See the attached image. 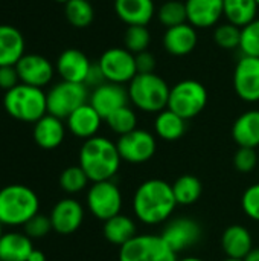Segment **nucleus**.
I'll use <instances>...</instances> for the list:
<instances>
[{"label":"nucleus","mask_w":259,"mask_h":261,"mask_svg":"<svg viewBox=\"0 0 259 261\" xmlns=\"http://www.w3.org/2000/svg\"><path fill=\"white\" fill-rule=\"evenodd\" d=\"M177 261H205V260L197 258V257H185V258H180V260H177Z\"/></svg>","instance_id":"obj_46"},{"label":"nucleus","mask_w":259,"mask_h":261,"mask_svg":"<svg viewBox=\"0 0 259 261\" xmlns=\"http://www.w3.org/2000/svg\"><path fill=\"white\" fill-rule=\"evenodd\" d=\"M47 113L60 119H67L78 107L84 106L89 99L87 86L81 83L60 81L47 93Z\"/></svg>","instance_id":"obj_7"},{"label":"nucleus","mask_w":259,"mask_h":261,"mask_svg":"<svg viewBox=\"0 0 259 261\" xmlns=\"http://www.w3.org/2000/svg\"><path fill=\"white\" fill-rule=\"evenodd\" d=\"M232 136L240 147L256 148L259 145V110L244 112L232 127Z\"/></svg>","instance_id":"obj_25"},{"label":"nucleus","mask_w":259,"mask_h":261,"mask_svg":"<svg viewBox=\"0 0 259 261\" xmlns=\"http://www.w3.org/2000/svg\"><path fill=\"white\" fill-rule=\"evenodd\" d=\"M87 182H89V177L79 165L66 168L60 176V185L69 194H76L82 191L87 187Z\"/></svg>","instance_id":"obj_35"},{"label":"nucleus","mask_w":259,"mask_h":261,"mask_svg":"<svg viewBox=\"0 0 259 261\" xmlns=\"http://www.w3.org/2000/svg\"><path fill=\"white\" fill-rule=\"evenodd\" d=\"M156 135L163 141H177L186 132V119L179 116L169 109H165L157 113L154 121Z\"/></svg>","instance_id":"obj_28"},{"label":"nucleus","mask_w":259,"mask_h":261,"mask_svg":"<svg viewBox=\"0 0 259 261\" xmlns=\"http://www.w3.org/2000/svg\"><path fill=\"white\" fill-rule=\"evenodd\" d=\"M244 261H259V248H252V251L246 255Z\"/></svg>","instance_id":"obj_45"},{"label":"nucleus","mask_w":259,"mask_h":261,"mask_svg":"<svg viewBox=\"0 0 259 261\" xmlns=\"http://www.w3.org/2000/svg\"><path fill=\"white\" fill-rule=\"evenodd\" d=\"M92 66L93 64L84 52L78 49H66L58 57L55 69L63 81L85 84Z\"/></svg>","instance_id":"obj_16"},{"label":"nucleus","mask_w":259,"mask_h":261,"mask_svg":"<svg viewBox=\"0 0 259 261\" xmlns=\"http://www.w3.org/2000/svg\"><path fill=\"white\" fill-rule=\"evenodd\" d=\"M136 67L137 73H153L156 69V58L151 52L145 50L136 55Z\"/></svg>","instance_id":"obj_42"},{"label":"nucleus","mask_w":259,"mask_h":261,"mask_svg":"<svg viewBox=\"0 0 259 261\" xmlns=\"http://www.w3.org/2000/svg\"><path fill=\"white\" fill-rule=\"evenodd\" d=\"M118 145L104 136L85 139L79 150V167L92 182L111 180L121 165Z\"/></svg>","instance_id":"obj_2"},{"label":"nucleus","mask_w":259,"mask_h":261,"mask_svg":"<svg viewBox=\"0 0 259 261\" xmlns=\"http://www.w3.org/2000/svg\"><path fill=\"white\" fill-rule=\"evenodd\" d=\"M234 87L246 102L259 101V58L243 55L234 70Z\"/></svg>","instance_id":"obj_12"},{"label":"nucleus","mask_w":259,"mask_h":261,"mask_svg":"<svg viewBox=\"0 0 259 261\" xmlns=\"http://www.w3.org/2000/svg\"><path fill=\"white\" fill-rule=\"evenodd\" d=\"M128 90L124 89L122 84L114 83H104L95 87L89 96V104L101 115L104 121L116 110L128 106Z\"/></svg>","instance_id":"obj_15"},{"label":"nucleus","mask_w":259,"mask_h":261,"mask_svg":"<svg viewBox=\"0 0 259 261\" xmlns=\"http://www.w3.org/2000/svg\"><path fill=\"white\" fill-rule=\"evenodd\" d=\"M188 23L197 29H206L220 21L224 15L223 0H186Z\"/></svg>","instance_id":"obj_18"},{"label":"nucleus","mask_w":259,"mask_h":261,"mask_svg":"<svg viewBox=\"0 0 259 261\" xmlns=\"http://www.w3.org/2000/svg\"><path fill=\"white\" fill-rule=\"evenodd\" d=\"M27 261H46V255H44L41 251H38V249H34V251L31 252V255H29Z\"/></svg>","instance_id":"obj_44"},{"label":"nucleus","mask_w":259,"mask_h":261,"mask_svg":"<svg viewBox=\"0 0 259 261\" xmlns=\"http://www.w3.org/2000/svg\"><path fill=\"white\" fill-rule=\"evenodd\" d=\"M49 217L53 231L58 234H72L81 226L84 220V210L79 202L73 199H63L52 208Z\"/></svg>","instance_id":"obj_17"},{"label":"nucleus","mask_w":259,"mask_h":261,"mask_svg":"<svg viewBox=\"0 0 259 261\" xmlns=\"http://www.w3.org/2000/svg\"><path fill=\"white\" fill-rule=\"evenodd\" d=\"M241 205L247 217H250L255 222H259V184L249 187L244 191Z\"/></svg>","instance_id":"obj_39"},{"label":"nucleus","mask_w":259,"mask_h":261,"mask_svg":"<svg viewBox=\"0 0 259 261\" xmlns=\"http://www.w3.org/2000/svg\"><path fill=\"white\" fill-rule=\"evenodd\" d=\"M40 200L26 185H8L0 190V222L3 226H20L38 214Z\"/></svg>","instance_id":"obj_3"},{"label":"nucleus","mask_w":259,"mask_h":261,"mask_svg":"<svg viewBox=\"0 0 259 261\" xmlns=\"http://www.w3.org/2000/svg\"><path fill=\"white\" fill-rule=\"evenodd\" d=\"M151 43V34L147 26H128L124 35V44L125 49H128L131 54L137 55L140 52L148 50V46Z\"/></svg>","instance_id":"obj_34"},{"label":"nucleus","mask_w":259,"mask_h":261,"mask_svg":"<svg viewBox=\"0 0 259 261\" xmlns=\"http://www.w3.org/2000/svg\"><path fill=\"white\" fill-rule=\"evenodd\" d=\"M32 251V239L26 234L5 232L0 240V261H27Z\"/></svg>","instance_id":"obj_26"},{"label":"nucleus","mask_w":259,"mask_h":261,"mask_svg":"<svg viewBox=\"0 0 259 261\" xmlns=\"http://www.w3.org/2000/svg\"><path fill=\"white\" fill-rule=\"evenodd\" d=\"M223 5L224 17L238 28H244L256 18L259 8L256 0H223Z\"/></svg>","instance_id":"obj_29"},{"label":"nucleus","mask_w":259,"mask_h":261,"mask_svg":"<svg viewBox=\"0 0 259 261\" xmlns=\"http://www.w3.org/2000/svg\"><path fill=\"white\" fill-rule=\"evenodd\" d=\"M15 69L18 72L20 83L40 89L47 86L55 73L53 64L46 57L38 54H24L15 64Z\"/></svg>","instance_id":"obj_14"},{"label":"nucleus","mask_w":259,"mask_h":261,"mask_svg":"<svg viewBox=\"0 0 259 261\" xmlns=\"http://www.w3.org/2000/svg\"><path fill=\"white\" fill-rule=\"evenodd\" d=\"M114 12L127 26H147L156 6L153 0H114Z\"/></svg>","instance_id":"obj_19"},{"label":"nucleus","mask_w":259,"mask_h":261,"mask_svg":"<svg viewBox=\"0 0 259 261\" xmlns=\"http://www.w3.org/2000/svg\"><path fill=\"white\" fill-rule=\"evenodd\" d=\"M24 234L29 239H41L44 236H47L52 231V222L50 217L43 216V214H35L29 222H26L24 225Z\"/></svg>","instance_id":"obj_38"},{"label":"nucleus","mask_w":259,"mask_h":261,"mask_svg":"<svg viewBox=\"0 0 259 261\" xmlns=\"http://www.w3.org/2000/svg\"><path fill=\"white\" fill-rule=\"evenodd\" d=\"M177 206L172 185L160 179L143 182L134 193L133 211L145 225H160L166 222Z\"/></svg>","instance_id":"obj_1"},{"label":"nucleus","mask_w":259,"mask_h":261,"mask_svg":"<svg viewBox=\"0 0 259 261\" xmlns=\"http://www.w3.org/2000/svg\"><path fill=\"white\" fill-rule=\"evenodd\" d=\"M55 2H58V3H64V5H66V3H67L69 0H55Z\"/></svg>","instance_id":"obj_48"},{"label":"nucleus","mask_w":259,"mask_h":261,"mask_svg":"<svg viewBox=\"0 0 259 261\" xmlns=\"http://www.w3.org/2000/svg\"><path fill=\"white\" fill-rule=\"evenodd\" d=\"M105 239L118 246H124L136 237V223L133 219L118 214L104 222Z\"/></svg>","instance_id":"obj_27"},{"label":"nucleus","mask_w":259,"mask_h":261,"mask_svg":"<svg viewBox=\"0 0 259 261\" xmlns=\"http://www.w3.org/2000/svg\"><path fill=\"white\" fill-rule=\"evenodd\" d=\"M208 104L206 87L195 80H183L171 87L168 107L183 119L195 118Z\"/></svg>","instance_id":"obj_6"},{"label":"nucleus","mask_w":259,"mask_h":261,"mask_svg":"<svg viewBox=\"0 0 259 261\" xmlns=\"http://www.w3.org/2000/svg\"><path fill=\"white\" fill-rule=\"evenodd\" d=\"M98 66L107 83L124 84L130 83L137 75L136 55L125 47L107 49L101 55Z\"/></svg>","instance_id":"obj_9"},{"label":"nucleus","mask_w":259,"mask_h":261,"mask_svg":"<svg viewBox=\"0 0 259 261\" xmlns=\"http://www.w3.org/2000/svg\"><path fill=\"white\" fill-rule=\"evenodd\" d=\"M34 139L38 147L44 150H53L61 145L66 136V127L63 119L53 115H44L34 124Z\"/></svg>","instance_id":"obj_22"},{"label":"nucleus","mask_w":259,"mask_h":261,"mask_svg":"<svg viewBox=\"0 0 259 261\" xmlns=\"http://www.w3.org/2000/svg\"><path fill=\"white\" fill-rule=\"evenodd\" d=\"M66 18L75 28H87L95 18V11L90 0H69L64 5Z\"/></svg>","instance_id":"obj_31"},{"label":"nucleus","mask_w":259,"mask_h":261,"mask_svg":"<svg viewBox=\"0 0 259 261\" xmlns=\"http://www.w3.org/2000/svg\"><path fill=\"white\" fill-rule=\"evenodd\" d=\"M234 164H235V168L241 173L252 171L258 164V154H256L255 148L240 147V150L237 151V154L234 158Z\"/></svg>","instance_id":"obj_40"},{"label":"nucleus","mask_w":259,"mask_h":261,"mask_svg":"<svg viewBox=\"0 0 259 261\" xmlns=\"http://www.w3.org/2000/svg\"><path fill=\"white\" fill-rule=\"evenodd\" d=\"M119 261H177V257L160 236L145 234L121 246Z\"/></svg>","instance_id":"obj_8"},{"label":"nucleus","mask_w":259,"mask_h":261,"mask_svg":"<svg viewBox=\"0 0 259 261\" xmlns=\"http://www.w3.org/2000/svg\"><path fill=\"white\" fill-rule=\"evenodd\" d=\"M102 121L104 119L101 118V115L89 102H85L84 106L78 107L72 115H69L67 128L76 138L90 139L96 136V133L101 128Z\"/></svg>","instance_id":"obj_21"},{"label":"nucleus","mask_w":259,"mask_h":261,"mask_svg":"<svg viewBox=\"0 0 259 261\" xmlns=\"http://www.w3.org/2000/svg\"><path fill=\"white\" fill-rule=\"evenodd\" d=\"M105 121H107L108 127L119 136L127 135L137 128V116H136L134 110L128 106L116 110Z\"/></svg>","instance_id":"obj_33"},{"label":"nucleus","mask_w":259,"mask_h":261,"mask_svg":"<svg viewBox=\"0 0 259 261\" xmlns=\"http://www.w3.org/2000/svg\"><path fill=\"white\" fill-rule=\"evenodd\" d=\"M160 237L163 239V242L168 245L169 249L179 254L198 243V240L202 239V228L195 220L188 217H180L171 220L165 226Z\"/></svg>","instance_id":"obj_13"},{"label":"nucleus","mask_w":259,"mask_h":261,"mask_svg":"<svg viewBox=\"0 0 259 261\" xmlns=\"http://www.w3.org/2000/svg\"><path fill=\"white\" fill-rule=\"evenodd\" d=\"M24 38L11 24H0V67L15 66L24 55Z\"/></svg>","instance_id":"obj_23"},{"label":"nucleus","mask_w":259,"mask_h":261,"mask_svg":"<svg viewBox=\"0 0 259 261\" xmlns=\"http://www.w3.org/2000/svg\"><path fill=\"white\" fill-rule=\"evenodd\" d=\"M240 49L243 55L259 58V18L241 28V43Z\"/></svg>","instance_id":"obj_37"},{"label":"nucleus","mask_w":259,"mask_h":261,"mask_svg":"<svg viewBox=\"0 0 259 261\" xmlns=\"http://www.w3.org/2000/svg\"><path fill=\"white\" fill-rule=\"evenodd\" d=\"M214 40L217 43V46H220L221 49L231 50L235 47H240L241 43V28L232 24V23H223L218 24L215 32H214Z\"/></svg>","instance_id":"obj_36"},{"label":"nucleus","mask_w":259,"mask_h":261,"mask_svg":"<svg viewBox=\"0 0 259 261\" xmlns=\"http://www.w3.org/2000/svg\"><path fill=\"white\" fill-rule=\"evenodd\" d=\"M130 101L142 112L159 113L168 107L171 87L157 73H137L128 83Z\"/></svg>","instance_id":"obj_5"},{"label":"nucleus","mask_w":259,"mask_h":261,"mask_svg":"<svg viewBox=\"0 0 259 261\" xmlns=\"http://www.w3.org/2000/svg\"><path fill=\"white\" fill-rule=\"evenodd\" d=\"M89 211L99 220H108L122 210V194L118 185L111 180L93 182L87 193Z\"/></svg>","instance_id":"obj_10"},{"label":"nucleus","mask_w":259,"mask_h":261,"mask_svg":"<svg viewBox=\"0 0 259 261\" xmlns=\"http://www.w3.org/2000/svg\"><path fill=\"white\" fill-rule=\"evenodd\" d=\"M3 107L6 113L21 122H37L47 115V98L43 89L20 83L5 92Z\"/></svg>","instance_id":"obj_4"},{"label":"nucleus","mask_w":259,"mask_h":261,"mask_svg":"<svg viewBox=\"0 0 259 261\" xmlns=\"http://www.w3.org/2000/svg\"><path fill=\"white\" fill-rule=\"evenodd\" d=\"M18 84H20V78H18V72L15 66H2L0 67V89L8 92Z\"/></svg>","instance_id":"obj_41"},{"label":"nucleus","mask_w":259,"mask_h":261,"mask_svg":"<svg viewBox=\"0 0 259 261\" xmlns=\"http://www.w3.org/2000/svg\"><path fill=\"white\" fill-rule=\"evenodd\" d=\"M256 3H258V6H259V0H256Z\"/></svg>","instance_id":"obj_50"},{"label":"nucleus","mask_w":259,"mask_h":261,"mask_svg":"<svg viewBox=\"0 0 259 261\" xmlns=\"http://www.w3.org/2000/svg\"><path fill=\"white\" fill-rule=\"evenodd\" d=\"M159 21L168 28H174L183 23H188V14H186V6L183 2L179 0H168L165 2L159 11H157Z\"/></svg>","instance_id":"obj_32"},{"label":"nucleus","mask_w":259,"mask_h":261,"mask_svg":"<svg viewBox=\"0 0 259 261\" xmlns=\"http://www.w3.org/2000/svg\"><path fill=\"white\" fill-rule=\"evenodd\" d=\"M224 261H244V260H237V258H226Z\"/></svg>","instance_id":"obj_49"},{"label":"nucleus","mask_w":259,"mask_h":261,"mask_svg":"<svg viewBox=\"0 0 259 261\" xmlns=\"http://www.w3.org/2000/svg\"><path fill=\"white\" fill-rule=\"evenodd\" d=\"M3 225H2V222H0V240H2V237H3Z\"/></svg>","instance_id":"obj_47"},{"label":"nucleus","mask_w":259,"mask_h":261,"mask_svg":"<svg viewBox=\"0 0 259 261\" xmlns=\"http://www.w3.org/2000/svg\"><path fill=\"white\" fill-rule=\"evenodd\" d=\"M172 193L177 205H192L202 196V184L195 176L185 174L174 182Z\"/></svg>","instance_id":"obj_30"},{"label":"nucleus","mask_w":259,"mask_h":261,"mask_svg":"<svg viewBox=\"0 0 259 261\" xmlns=\"http://www.w3.org/2000/svg\"><path fill=\"white\" fill-rule=\"evenodd\" d=\"M104 83H107V81H105V78H104V75H102L99 66H98V64H93L92 69H90V72H89V76H87V80H85V86L98 87V86H101V84H104Z\"/></svg>","instance_id":"obj_43"},{"label":"nucleus","mask_w":259,"mask_h":261,"mask_svg":"<svg viewBox=\"0 0 259 261\" xmlns=\"http://www.w3.org/2000/svg\"><path fill=\"white\" fill-rule=\"evenodd\" d=\"M197 41V31L189 23L168 28L163 35V47L168 54L174 57H185L191 54L195 49Z\"/></svg>","instance_id":"obj_20"},{"label":"nucleus","mask_w":259,"mask_h":261,"mask_svg":"<svg viewBox=\"0 0 259 261\" xmlns=\"http://www.w3.org/2000/svg\"><path fill=\"white\" fill-rule=\"evenodd\" d=\"M116 145L121 159L130 164H143L156 153V138L150 132L140 128L119 136Z\"/></svg>","instance_id":"obj_11"},{"label":"nucleus","mask_w":259,"mask_h":261,"mask_svg":"<svg viewBox=\"0 0 259 261\" xmlns=\"http://www.w3.org/2000/svg\"><path fill=\"white\" fill-rule=\"evenodd\" d=\"M221 246L227 258L244 260L253 248V240L249 229L241 225H232L224 231L221 237Z\"/></svg>","instance_id":"obj_24"}]
</instances>
